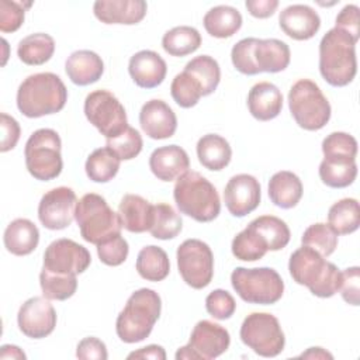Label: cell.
I'll return each instance as SVG.
<instances>
[{"instance_id":"1","label":"cell","mask_w":360,"mask_h":360,"mask_svg":"<svg viewBox=\"0 0 360 360\" xmlns=\"http://www.w3.org/2000/svg\"><path fill=\"white\" fill-rule=\"evenodd\" d=\"M68 101V89L62 79L51 72L30 75L17 90V108L28 118L59 112Z\"/></svg>"},{"instance_id":"2","label":"cell","mask_w":360,"mask_h":360,"mask_svg":"<svg viewBox=\"0 0 360 360\" xmlns=\"http://www.w3.org/2000/svg\"><path fill=\"white\" fill-rule=\"evenodd\" d=\"M288 270L292 280L308 287L315 297L329 298L340 288L342 271L312 248L302 245L294 250L290 256Z\"/></svg>"},{"instance_id":"3","label":"cell","mask_w":360,"mask_h":360,"mask_svg":"<svg viewBox=\"0 0 360 360\" xmlns=\"http://www.w3.org/2000/svg\"><path fill=\"white\" fill-rule=\"evenodd\" d=\"M356 41L339 28H330L319 42V72L333 87L353 82L357 73Z\"/></svg>"},{"instance_id":"4","label":"cell","mask_w":360,"mask_h":360,"mask_svg":"<svg viewBox=\"0 0 360 360\" xmlns=\"http://www.w3.org/2000/svg\"><path fill=\"white\" fill-rule=\"evenodd\" d=\"M173 198L179 211L197 222H211L221 211L217 188L198 172H186L176 180Z\"/></svg>"},{"instance_id":"5","label":"cell","mask_w":360,"mask_h":360,"mask_svg":"<svg viewBox=\"0 0 360 360\" xmlns=\"http://www.w3.org/2000/svg\"><path fill=\"white\" fill-rule=\"evenodd\" d=\"M162 301L156 291L139 288L132 292L115 321V332L124 343L146 339L160 316Z\"/></svg>"},{"instance_id":"6","label":"cell","mask_w":360,"mask_h":360,"mask_svg":"<svg viewBox=\"0 0 360 360\" xmlns=\"http://www.w3.org/2000/svg\"><path fill=\"white\" fill-rule=\"evenodd\" d=\"M75 219L82 238L93 245H100L122 229L118 212H114L105 198L96 193L84 194L77 201Z\"/></svg>"},{"instance_id":"7","label":"cell","mask_w":360,"mask_h":360,"mask_svg":"<svg viewBox=\"0 0 360 360\" xmlns=\"http://www.w3.org/2000/svg\"><path fill=\"white\" fill-rule=\"evenodd\" d=\"M288 107L298 127L307 131L322 129L330 120L332 110L328 98L309 79H300L291 86Z\"/></svg>"},{"instance_id":"8","label":"cell","mask_w":360,"mask_h":360,"mask_svg":"<svg viewBox=\"0 0 360 360\" xmlns=\"http://www.w3.org/2000/svg\"><path fill=\"white\" fill-rule=\"evenodd\" d=\"M60 146V136L56 131L41 128L32 132L24 148L28 173L41 181L56 179L63 167Z\"/></svg>"},{"instance_id":"9","label":"cell","mask_w":360,"mask_h":360,"mask_svg":"<svg viewBox=\"0 0 360 360\" xmlns=\"http://www.w3.org/2000/svg\"><path fill=\"white\" fill-rule=\"evenodd\" d=\"M231 284L243 301L257 305L276 304L284 292V281L271 267H236Z\"/></svg>"},{"instance_id":"10","label":"cell","mask_w":360,"mask_h":360,"mask_svg":"<svg viewBox=\"0 0 360 360\" xmlns=\"http://www.w3.org/2000/svg\"><path fill=\"white\" fill-rule=\"evenodd\" d=\"M239 336L243 345L262 357L278 356L285 345L278 319L269 312L249 314L240 325Z\"/></svg>"},{"instance_id":"11","label":"cell","mask_w":360,"mask_h":360,"mask_svg":"<svg viewBox=\"0 0 360 360\" xmlns=\"http://www.w3.org/2000/svg\"><path fill=\"white\" fill-rule=\"evenodd\" d=\"M84 115L105 139L115 138L127 127V112L120 100L108 90H94L84 100Z\"/></svg>"},{"instance_id":"12","label":"cell","mask_w":360,"mask_h":360,"mask_svg":"<svg viewBox=\"0 0 360 360\" xmlns=\"http://www.w3.org/2000/svg\"><path fill=\"white\" fill-rule=\"evenodd\" d=\"M177 269L183 281L191 288H205L214 276V255L200 239H186L176 252Z\"/></svg>"},{"instance_id":"13","label":"cell","mask_w":360,"mask_h":360,"mask_svg":"<svg viewBox=\"0 0 360 360\" xmlns=\"http://www.w3.org/2000/svg\"><path fill=\"white\" fill-rule=\"evenodd\" d=\"M229 343L231 336L224 326L212 321L202 319L195 323L188 343L176 352V359L211 360L225 353Z\"/></svg>"},{"instance_id":"14","label":"cell","mask_w":360,"mask_h":360,"mask_svg":"<svg viewBox=\"0 0 360 360\" xmlns=\"http://www.w3.org/2000/svg\"><path fill=\"white\" fill-rule=\"evenodd\" d=\"M76 204L77 197L70 187H55L42 195L38 204V218L46 229H65L75 218Z\"/></svg>"},{"instance_id":"15","label":"cell","mask_w":360,"mask_h":360,"mask_svg":"<svg viewBox=\"0 0 360 360\" xmlns=\"http://www.w3.org/2000/svg\"><path fill=\"white\" fill-rule=\"evenodd\" d=\"M90 263V252L68 238L51 242L44 253V267L55 273L77 276L87 270Z\"/></svg>"},{"instance_id":"16","label":"cell","mask_w":360,"mask_h":360,"mask_svg":"<svg viewBox=\"0 0 360 360\" xmlns=\"http://www.w3.org/2000/svg\"><path fill=\"white\" fill-rule=\"evenodd\" d=\"M17 323L27 338L42 339L53 332L56 326V311L48 298L32 297L20 307Z\"/></svg>"},{"instance_id":"17","label":"cell","mask_w":360,"mask_h":360,"mask_svg":"<svg viewBox=\"0 0 360 360\" xmlns=\"http://www.w3.org/2000/svg\"><path fill=\"white\" fill-rule=\"evenodd\" d=\"M262 190L259 180L248 173L232 176L224 190V202L228 211L242 218L255 211L260 204Z\"/></svg>"},{"instance_id":"18","label":"cell","mask_w":360,"mask_h":360,"mask_svg":"<svg viewBox=\"0 0 360 360\" xmlns=\"http://www.w3.org/2000/svg\"><path fill=\"white\" fill-rule=\"evenodd\" d=\"M142 131L152 139H166L177 129V117L167 103L159 98L146 101L139 112Z\"/></svg>"},{"instance_id":"19","label":"cell","mask_w":360,"mask_h":360,"mask_svg":"<svg viewBox=\"0 0 360 360\" xmlns=\"http://www.w3.org/2000/svg\"><path fill=\"white\" fill-rule=\"evenodd\" d=\"M280 28L295 41L311 39L321 28L319 14L307 4H291L278 17Z\"/></svg>"},{"instance_id":"20","label":"cell","mask_w":360,"mask_h":360,"mask_svg":"<svg viewBox=\"0 0 360 360\" xmlns=\"http://www.w3.org/2000/svg\"><path fill=\"white\" fill-rule=\"evenodd\" d=\"M128 72L138 87L155 89L165 80L167 66L158 52L142 49L131 56Z\"/></svg>"},{"instance_id":"21","label":"cell","mask_w":360,"mask_h":360,"mask_svg":"<svg viewBox=\"0 0 360 360\" xmlns=\"http://www.w3.org/2000/svg\"><path fill=\"white\" fill-rule=\"evenodd\" d=\"M146 10L143 0H97L93 4L96 18L104 24L134 25L143 20Z\"/></svg>"},{"instance_id":"22","label":"cell","mask_w":360,"mask_h":360,"mask_svg":"<svg viewBox=\"0 0 360 360\" xmlns=\"http://www.w3.org/2000/svg\"><path fill=\"white\" fill-rule=\"evenodd\" d=\"M291 52L284 41L269 38L259 39L255 38L252 48V65L257 73H278L290 65Z\"/></svg>"},{"instance_id":"23","label":"cell","mask_w":360,"mask_h":360,"mask_svg":"<svg viewBox=\"0 0 360 360\" xmlns=\"http://www.w3.org/2000/svg\"><path fill=\"white\" fill-rule=\"evenodd\" d=\"M188 155L177 145L160 146L149 156V169L162 181L177 180L181 174L188 172Z\"/></svg>"},{"instance_id":"24","label":"cell","mask_w":360,"mask_h":360,"mask_svg":"<svg viewBox=\"0 0 360 360\" xmlns=\"http://www.w3.org/2000/svg\"><path fill=\"white\" fill-rule=\"evenodd\" d=\"M248 108L253 118L259 121H270L281 112L283 94L276 84L270 82H259L249 90Z\"/></svg>"},{"instance_id":"25","label":"cell","mask_w":360,"mask_h":360,"mask_svg":"<svg viewBox=\"0 0 360 360\" xmlns=\"http://www.w3.org/2000/svg\"><path fill=\"white\" fill-rule=\"evenodd\" d=\"M65 70L72 83L77 86H89L103 76L104 63L96 52L80 49L72 52L66 59Z\"/></svg>"},{"instance_id":"26","label":"cell","mask_w":360,"mask_h":360,"mask_svg":"<svg viewBox=\"0 0 360 360\" xmlns=\"http://www.w3.org/2000/svg\"><path fill=\"white\" fill-rule=\"evenodd\" d=\"M122 228L132 233L149 231L153 218V205L138 194H125L118 205Z\"/></svg>"},{"instance_id":"27","label":"cell","mask_w":360,"mask_h":360,"mask_svg":"<svg viewBox=\"0 0 360 360\" xmlns=\"http://www.w3.org/2000/svg\"><path fill=\"white\" fill-rule=\"evenodd\" d=\"M4 246L15 256H27L35 250L39 242V231L37 225L27 218L11 221L4 231Z\"/></svg>"},{"instance_id":"28","label":"cell","mask_w":360,"mask_h":360,"mask_svg":"<svg viewBox=\"0 0 360 360\" xmlns=\"http://www.w3.org/2000/svg\"><path fill=\"white\" fill-rule=\"evenodd\" d=\"M302 191L300 177L288 170L274 173L269 181V197L274 205L283 210L295 207L302 197Z\"/></svg>"},{"instance_id":"29","label":"cell","mask_w":360,"mask_h":360,"mask_svg":"<svg viewBox=\"0 0 360 360\" xmlns=\"http://www.w3.org/2000/svg\"><path fill=\"white\" fill-rule=\"evenodd\" d=\"M197 158L205 169L219 172L229 165L232 149L224 136L217 134H207L197 142Z\"/></svg>"},{"instance_id":"30","label":"cell","mask_w":360,"mask_h":360,"mask_svg":"<svg viewBox=\"0 0 360 360\" xmlns=\"http://www.w3.org/2000/svg\"><path fill=\"white\" fill-rule=\"evenodd\" d=\"M205 31L214 38H229L242 27V14L232 6H215L202 20Z\"/></svg>"},{"instance_id":"31","label":"cell","mask_w":360,"mask_h":360,"mask_svg":"<svg viewBox=\"0 0 360 360\" xmlns=\"http://www.w3.org/2000/svg\"><path fill=\"white\" fill-rule=\"evenodd\" d=\"M55 52V41L49 34H30L18 42L17 55L20 60L30 66H39L48 62Z\"/></svg>"},{"instance_id":"32","label":"cell","mask_w":360,"mask_h":360,"mask_svg":"<svg viewBox=\"0 0 360 360\" xmlns=\"http://www.w3.org/2000/svg\"><path fill=\"white\" fill-rule=\"evenodd\" d=\"M319 177L323 184L332 188H345L350 186L357 176L356 159L323 158L319 165Z\"/></svg>"},{"instance_id":"33","label":"cell","mask_w":360,"mask_h":360,"mask_svg":"<svg viewBox=\"0 0 360 360\" xmlns=\"http://www.w3.org/2000/svg\"><path fill=\"white\" fill-rule=\"evenodd\" d=\"M248 226L263 239L267 249L271 252L284 249L291 238L288 225L274 215L257 217Z\"/></svg>"},{"instance_id":"34","label":"cell","mask_w":360,"mask_h":360,"mask_svg":"<svg viewBox=\"0 0 360 360\" xmlns=\"http://www.w3.org/2000/svg\"><path fill=\"white\" fill-rule=\"evenodd\" d=\"M136 271L148 281H162L169 276L170 262L167 253L155 245L145 246L136 257Z\"/></svg>"},{"instance_id":"35","label":"cell","mask_w":360,"mask_h":360,"mask_svg":"<svg viewBox=\"0 0 360 360\" xmlns=\"http://www.w3.org/2000/svg\"><path fill=\"white\" fill-rule=\"evenodd\" d=\"M328 225L338 235H349L360 225V205L356 198H342L328 211Z\"/></svg>"},{"instance_id":"36","label":"cell","mask_w":360,"mask_h":360,"mask_svg":"<svg viewBox=\"0 0 360 360\" xmlns=\"http://www.w3.org/2000/svg\"><path fill=\"white\" fill-rule=\"evenodd\" d=\"M121 159L107 146L93 150L84 165L87 177L94 183H107L112 180L120 170Z\"/></svg>"},{"instance_id":"37","label":"cell","mask_w":360,"mask_h":360,"mask_svg":"<svg viewBox=\"0 0 360 360\" xmlns=\"http://www.w3.org/2000/svg\"><path fill=\"white\" fill-rule=\"evenodd\" d=\"M201 45V35L198 30L188 25L174 27L165 32L162 46L170 56H186L195 52Z\"/></svg>"},{"instance_id":"38","label":"cell","mask_w":360,"mask_h":360,"mask_svg":"<svg viewBox=\"0 0 360 360\" xmlns=\"http://www.w3.org/2000/svg\"><path fill=\"white\" fill-rule=\"evenodd\" d=\"M184 72L190 73L200 83L202 96H210L214 93L221 80L219 65L210 55H200L193 58L186 63Z\"/></svg>"},{"instance_id":"39","label":"cell","mask_w":360,"mask_h":360,"mask_svg":"<svg viewBox=\"0 0 360 360\" xmlns=\"http://www.w3.org/2000/svg\"><path fill=\"white\" fill-rule=\"evenodd\" d=\"M39 285L45 298L65 301L76 292L77 278L75 274L55 273L42 267L39 273Z\"/></svg>"},{"instance_id":"40","label":"cell","mask_w":360,"mask_h":360,"mask_svg":"<svg viewBox=\"0 0 360 360\" xmlns=\"http://www.w3.org/2000/svg\"><path fill=\"white\" fill-rule=\"evenodd\" d=\"M181 217L170 204L159 202L153 205V218L149 228V232L153 238L160 240L173 239L181 232Z\"/></svg>"},{"instance_id":"41","label":"cell","mask_w":360,"mask_h":360,"mask_svg":"<svg viewBox=\"0 0 360 360\" xmlns=\"http://www.w3.org/2000/svg\"><path fill=\"white\" fill-rule=\"evenodd\" d=\"M231 250L236 259L243 262L260 260L269 252L263 239L249 226H246L233 238Z\"/></svg>"},{"instance_id":"42","label":"cell","mask_w":360,"mask_h":360,"mask_svg":"<svg viewBox=\"0 0 360 360\" xmlns=\"http://www.w3.org/2000/svg\"><path fill=\"white\" fill-rule=\"evenodd\" d=\"M338 233L323 222H316L309 225L301 238V243L304 246L312 248L323 257L330 256L338 248Z\"/></svg>"},{"instance_id":"43","label":"cell","mask_w":360,"mask_h":360,"mask_svg":"<svg viewBox=\"0 0 360 360\" xmlns=\"http://www.w3.org/2000/svg\"><path fill=\"white\" fill-rule=\"evenodd\" d=\"M170 94L177 105L181 108H191L202 97V89L190 73L183 70L172 80Z\"/></svg>"},{"instance_id":"44","label":"cell","mask_w":360,"mask_h":360,"mask_svg":"<svg viewBox=\"0 0 360 360\" xmlns=\"http://www.w3.org/2000/svg\"><path fill=\"white\" fill-rule=\"evenodd\" d=\"M105 146L110 148L121 160H131L141 153L143 142L139 131L128 125L120 135L107 139Z\"/></svg>"},{"instance_id":"45","label":"cell","mask_w":360,"mask_h":360,"mask_svg":"<svg viewBox=\"0 0 360 360\" xmlns=\"http://www.w3.org/2000/svg\"><path fill=\"white\" fill-rule=\"evenodd\" d=\"M323 158L356 159L357 141L347 132H332L322 141Z\"/></svg>"},{"instance_id":"46","label":"cell","mask_w":360,"mask_h":360,"mask_svg":"<svg viewBox=\"0 0 360 360\" xmlns=\"http://www.w3.org/2000/svg\"><path fill=\"white\" fill-rule=\"evenodd\" d=\"M129 253L128 242L121 236V233L108 238L107 240L97 245V255L101 263L107 266L122 264Z\"/></svg>"},{"instance_id":"47","label":"cell","mask_w":360,"mask_h":360,"mask_svg":"<svg viewBox=\"0 0 360 360\" xmlns=\"http://www.w3.org/2000/svg\"><path fill=\"white\" fill-rule=\"evenodd\" d=\"M205 309L215 319L225 321L233 315L236 309V302L235 298L226 290L217 288L207 295Z\"/></svg>"},{"instance_id":"48","label":"cell","mask_w":360,"mask_h":360,"mask_svg":"<svg viewBox=\"0 0 360 360\" xmlns=\"http://www.w3.org/2000/svg\"><path fill=\"white\" fill-rule=\"evenodd\" d=\"M30 6L31 3L1 0L0 1V31L4 34L17 31L24 22L25 8H28Z\"/></svg>"},{"instance_id":"49","label":"cell","mask_w":360,"mask_h":360,"mask_svg":"<svg viewBox=\"0 0 360 360\" xmlns=\"http://www.w3.org/2000/svg\"><path fill=\"white\" fill-rule=\"evenodd\" d=\"M255 44V38H243L238 41L231 51V60L233 68L246 76H255L256 72L252 65V48Z\"/></svg>"},{"instance_id":"50","label":"cell","mask_w":360,"mask_h":360,"mask_svg":"<svg viewBox=\"0 0 360 360\" xmlns=\"http://www.w3.org/2000/svg\"><path fill=\"white\" fill-rule=\"evenodd\" d=\"M339 291L347 304L354 307L360 304V269L357 266L347 267L342 271Z\"/></svg>"},{"instance_id":"51","label":"cell","mask_w":360,"mask_h":360,"mask_svg":"<svg viewBox=\"0 0 360 360\" xmlns=\"http://www.w3.org/2000/svg\"><path fill=\"white\" fill-rule=\"evenodd\" d=\"M359 7L356 4H346L335 20V28L347 32L356 42L360 38V15Z\"/></svg>"},{"instance_id":"52","label":"cell","mask_w":360,"mask_h":360,"mask_svg":"<svg viewBox=\"0 0 360 360\" xmlns=\"http://www.w3.org/2000/svg\"><path fill=\"white\" fill-rule=\"evenodd\" d=\"M1 118V145H0V152H8L11 149L15 148L18 139H20V134H21V128L20 124L17 122L15 118H13L11 115L1 112L0 115Z\"/></svg>"},{"instance_id":"53","label":"cell","mask_w":360,"mask_h":360,"mask_svg":"<svg viewBox=\"0 0 360 360\" xmlns=\"http://www.w3.org/2000/svg\"><path fill=\"white\" fill-rule=\"evenodd\" d=\"M76 357L83 360H105L108 357L105 343L94 336L84 338L76 347Z\"/></svg>"},{"instance_id":"54","label":"cell","mask_w":360,"mask_h":360,"mask_svg":"<svg viewBox=\"0 0 360 360\" xmlns=\"http://www.w3.org/2000/svg\"><path fill=\"white\" fill-rule=\"evenodd\" d=\"M250 15L256 18H267L274 14L278 7L277 0H246L245 3Z\"/></svg>"},{"instance_id":"55","label":"cell","mask_w":360,"mask_h":360,"mask_svg":"<svg viewBox=\"0 0 360 360\" xmlns=\"http://www.w3.org/2000/svg\"><path fill=\"white\" fill-rule=\"evenodd\" d=\"M128 359H153V360H165L166 352L159 345H148L128 354Z\"/></svg>"},{"instance_id":"56","label":"cell","mask_w":360,"mask_h":360,"mask_svg":"<svg viewBox=\"0 0 360 360\" xmlns=\"http://www.w3.org/2000/svg\"><path fill=\"white\" fill-rule=\"evenodd\" d=\"M0 359H20V360H25L27 356L25 353L14 345H3L0 347Z\"/></svg>"},{"instance_id":"57","label":"cell","mask_w":360,"mask_h":360,"mask_svg":"<svg viewBox=\"0 0 360 360\" xmlns=\"http://www.w3.org/2000/svg\"><path fill=\"white\" fill-rule=\"evenodd\" d=\"M301 359H333V356L322 347H309L307 352L301 353Z\"/></svg>"},{"instance_id":"58","label":"cell","mask_w":360,"mask_h":360,"mask_svg":"<svg viewBox=\"0 0 360 360\" xmlns=\"http://www.w3.org/2000/svg\"><path fill=\"white\" fill-rule=\"evenodd\" d=\"M1 44H3V46H4V60H3V65H6V60H7V48H8V45H7V41L3 38L1 39Z\"/></svg>"}]
</instances>
